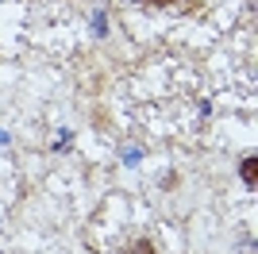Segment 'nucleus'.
<instances>
[{
    "instance_id": "1",
    "label": "nucleus",
    "mask_w": 258,
    "mask_h": 254,
    "mask_svg": "<svg viewBox=\"0 0 258 254\" xmlns=\"http://www.w3.org/2000/svg\"><path fill=\"white\" fill-rule=\"evenodd\" d=\"M239 173H243V181H247L250 189H254V158H243V166H239Z\"/></svg>"
},
{
    "instance_id": "2",
    "label": "nucleus",
    "mask_w": 258,
    "mask_h": 254,
    "mask_svg": "<svg viewBox=\"0 0 258 254\" xmlns=\"http://www.w3.org/2000/svg\"><path fill=\"white\" fill-rule=\"evenodd\" d=\"M131 254H158V250H154L151 239H135V243H131Z\"/></svg>"
}]
</instances>
